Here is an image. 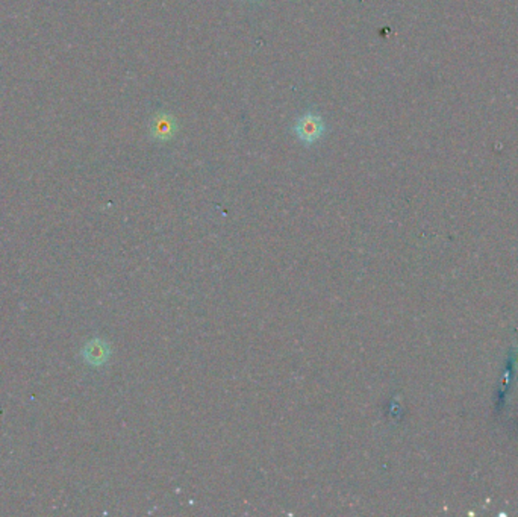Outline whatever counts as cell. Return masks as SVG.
<instances>
[{
    "mask_svg": "<svg viewBox=\"0 0 518 517\" xmlns=\"http://www.w3.org/2000/svg\"><path fill=\"white\" fill-rule=\"evenodd\" d=\"M173 126H175V122H173L170 116H167V114H159V116L152 122L153 137L161 138V140L171 137Z\"/></svg>",
    "mask_w": 518,
    "mask_h": 517,
    "instance_id": "cell-2",
    "label": "cell"
},
{
    "mask_svg": "<svg viewBox=\"0 0 518 517\" xmlns=\"http://www.w3.org/2000/svg\"><path fill=\"white\" fill-rule=\"evenodd\" d=\"M294 132L303 143H306V145H311V143L317 141L323 136L324 123L321 117L317 116V114L306 112L305 116H302L299 120H297L295 126H294Z\"/></svg>",
    "mask_w": 518,
    "mask_h": 517,
    "instance_id": "cell-1",
    "label": "cell"
}]
</instances>
